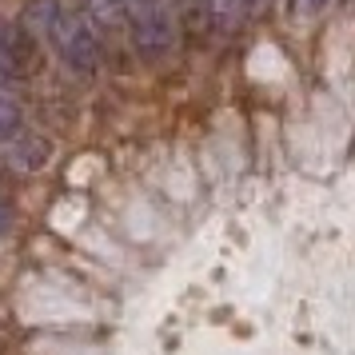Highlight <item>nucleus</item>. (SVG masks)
Returning a JSON list of instances; mask_svg holds the SVG:
<instances>
[{
  "mask_svg": "<svg viewBox=\"0 0 355 355\" xmlns=\"http://www.w3.org/2000/svg\"><path fill=\"white\" fill-rule=\"evenodd\" d=\"M24 33H44L52 40V49L60 52L72 72H96L100 64V36L88 28V20L60 0H33L24 8Z\"/></svg>",
  "mask_w": 355,
  "mask_h": 355,
  "instance_id": "nucleus-1",
  "label": "nucleus"
},
{
  "mask_svg": "<svg viewBox=\"0 0 355 355\" xmlns=\"http://www.w3.org/2000/svg\"><path fill=\"white\" fill-rule=\"evenodd\" d=\"M120 8H124V20L132 28V44H136L140 56L156 60V56L172 49L176 24H172V12H168L164 0H120Z\"/></svg>",
  "mask_w": 355,
  "mask_h": 355,
  "instance_id": "nucleus-2",
  "label": "nucleus"
},
{
  "mask_svg": "<svg viewBox=\"0 0 355 355\" xmlns=\"http://www.w3.org/2000/svg\"><path fill=\"white\" fill-rule=\"evenodd\" d=\"M36 72H40L36 36H28L20 24L0 20V80H28Z\"/></svg>",
  "mask_w": 355,
  "mask_h": 355,
  "instance_id": "nucleus-3",
  "label": "nucleus"
},
{
  "mask_svg": "<svg viewBox=\"0 0 355 355\" xmlns=\"http://www.w3.org/2000/svg\"><path fill=\"white\" fill-rule=\"evenodd\" d=\"M8 160L17 164L20 172H40L52 160V144L40 132H20L17 140L8 144Z\"/></svg>",
  "mask_w": 355,
  "mask_h": 355,
  "instance_id": "nucleus-4",
  "label": "nucleus"
},
{
  "mask_svg": "<svg viewBox=\"0 0 355 355\" xmlns=\"http://www.w3.org/2000/svg\"><path fill=\"white\" fill-rule=\"evenodd\" d=\"M76 12L88 20L92 33H96V28H116V24L124 20L120 0H76Z\"/></svg>",
  "mask_w": 355,
  "mask_h": 355,
  "instance_id": "nucleus-5",
  "label": "nucleus"
},
{
  "mask_svg": "<svg viewBox=\"0 0 355 355\" xmlns=\"http://www.w3.org/2000/svg\"><path fill=\"white\" fill-rule=\"evenodd\" d=\"M20 132H24V112H20V104H12L8 96H0V144H12Z\"/></svg>",
  "mask_w": 355,
  "mask_h": 355,
  "instance_id": "nucleus-6",
  "label": "nucleus"
},
{
  "mask_svg": "<svg viewBox=\"0 0 355 355\" xmlns=\"http://www.w3.org/2000/svg\"><path fill=\"white\" fill-rule=\"evenodd\" d=\"M288 4H291V17H300V20L320 17L323 8H327V0H288Z\"/></svg>",
  "mask_w": 355,
  "mask_h": 355,
  "instance_id": "nucleus-7",
  "label": "nucleus"
},
{
  "mask_svg": "<svg viewBox=\"0 0 355 355\" xmlns=\"http://www.w3.org/2000/svg\"><path fill=\"white\" fill-rule=\"evenodd\" d=\"M272 8V0H240V12H243V20H256V17H263Z\"/></svg>",
  "mask_w": 355,
  "mask_h": 355,
  "instance_id": "nucleus-8",
  "label": "nucleus"
},
{
  "mask_svg": "<svg viewBox=\"0 0 355 355\" xmlns=\"http://www.w3.org/2000/svg\"><path fill=\"white\" fill-rule=\"evenodd\" d=\"M8 227H12V208H8V204L0 200V236H4Z\"/></svg>",
  "mask_w": 355,
  "mask_h": 355,
  "instance_id": "nucleus-9",
  "label": "nucleus"
},
{
  "mask_svg": "<svg viewBox=\"0 0 355 355\" xmlns=\"http://www.w3.org/2000/svg\"><path fill=\"white\" fill-rule=\"evenodd\" d=\"M343 4H347V8H355V0H343Z\"/></svg>",
  "mask_w": 355,
  "mask_h": 355,
  "instance_id": "nucleus-10",
  "label": "nucleus"
}]
</instances>
